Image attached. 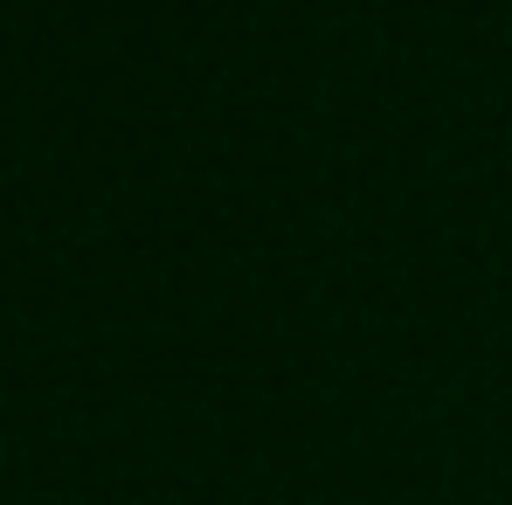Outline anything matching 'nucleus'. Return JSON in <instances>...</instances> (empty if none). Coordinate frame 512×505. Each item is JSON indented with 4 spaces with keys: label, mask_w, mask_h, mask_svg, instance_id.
I'll list each match as a JSON object with an SVG mask.
<instances>
[]
</instances>
